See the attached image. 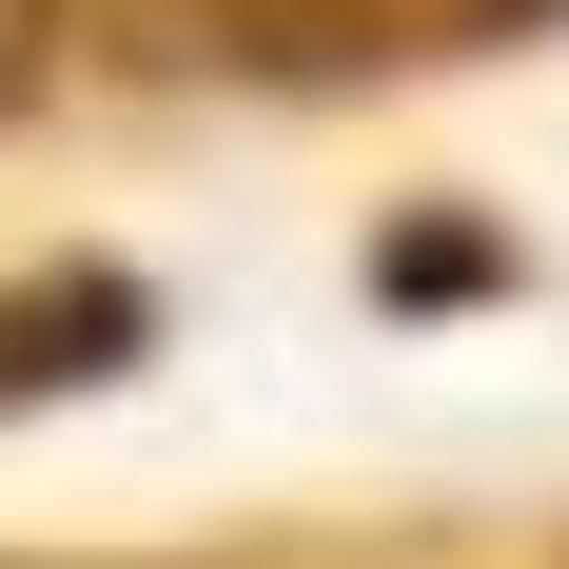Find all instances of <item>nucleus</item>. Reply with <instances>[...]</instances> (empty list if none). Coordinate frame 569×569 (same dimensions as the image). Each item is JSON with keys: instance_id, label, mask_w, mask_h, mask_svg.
I'll use <instances>...</instances> for the list:
<instances>
[{"instance_id": "4", "label": "nucleus", "mask_w": 569, "mask_h": 569, "mask_svg": "<svg viewBox=\"0 0 569 569\" xmlns=\"http://www.w3.org/2000/svg\"><path fill=\"white\" fill-rule=\"evenodd\" d=\"M59 59H79V40H59V0H0V118H20V99H40V79H59Z\"/></svg>"}, {"instance_id": "3", "label": "nucleus", "mask_w": 569, "mask_h": 569, "mask_svg": "<svg viewBox=\"0 0 569 569\" xmlns=\"http://www.w3.org/2000/svg\"><path fill=\"white\" fill-rule=\"evenodd\" d=\"M59 40H79V59H118V79H256L236 0H59Z\"/></svg>"}, {"instance_id": "1", "label": "nucleus", "mask_w": 569, "mask_h": 569, "mask_svg": "<svg viewBox=\"0 0 569 569\" xmlns=\"http://www.w3.org/2000/svg\"><path fill=\"white\" fill-rule=\"evenodd\" d=\"M550 0H236L256 79H412V59H491Z\"/></svg>"}, {"instance_id": "2", "label": "nucleus", "mask_w": 569, "mask_h": 569, "mask_svg": "<svg viewBox=\"0 0 569 569\" xmlns=\"http://www.w3.org/2000/svg\"><path fill=\"white\" fill-rule=\"evenodd\" d=\"M138 335H158V295L118 276V256H0V412L99 393Z\"/></svg>"}]
</instances>
